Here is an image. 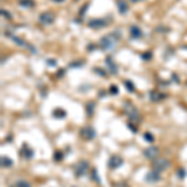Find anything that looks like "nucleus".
Returning a JSON list of instances; mask_svg holds the SVG:
<instances>
[{"label":"nucleus","mask_w":187,"mask_h":187,"mask_svg":"<svg viewBox=\"0 0 187 187\" xmlns=\"http://www.w3.org/2000/svg\"><path fill=\"white\" fill-rule=\"evenodd\" d=\"M123 85H125V87H126V89L128 90V91H135V86L132 85V82L130 81V80H125L123 81Z\"/></svg>","instance_id":"nucleus-20"},{"label":"nucleus","mask_w":187,"mask_h":187,"mask_svg":"<svg viewBox=\"0 0 187 187\" xmlns=\"http://www.w3.org/2000/svg\"><path fill=\"white\" fill-rule=\"evenodd\" d=\"M82 64H79V62H71L70 64V67H74V66H81Z\"/></svg>","instance_id":"nucleus-33"},{"label":"nucleus","mask_w":187,"mask_h":187,"mask_svg":"<svg viewBox=\"0 0 187 187\" xmlns=\"http://www.w3.org/2000/svg\"><path fill=\"white\" fill-rule=\"evenodd\" d=\"M46 62H48L49 66H56V60H54V59H48Z\"/></svg>","instance_id":"nucleus-28"},{"label":"nucleus","mask_w":187,"mask_h":187,"mask_svg":"<svg viewBox=\"0 0 187 187\" xmlns=\"http://www.w3.org/2000/svg\"><path fill=\"white\" fill-rule=\"evenodd\" d=\"M145 180H146L148 183H156V182H158V181L161 180L160 172H157V171L153 170V171H151V172H148V173L146 175Z\"/></svg>","instance_id":"nucleus-10"},{"label":"nucleus","mask_w":187,"mask_h":187,"mask_svg":"<svg viewBox=\"0 0 187 187\" xmlns=\"http://www.w3.org/2000/svg\"><path fill=\"white\" fill-rule=\"evenodd\" d=\"M143 155H145V157L148 160H155L158 155V148L156 146H150V147L143 150Z\"/></svg>","instance_id":"nucleus-8"},{"label":"nucleus","mask_w":187,"mask_h":187,"mask_svg":"<svg viewBox=\"0 0 187 187\" xmlns=\"http://www.w3.org/2000/svg\"><path fill=\"white\" fill-rule=\"evenodd\" d=\"M62 157H64V155H62L60 151H56V152L54 153V160H55V161H61Z\"/></svg>","instance_id":"nucleus-24"},{"label":"nucleus","mask_w":187,"mask_h":187,"mask_svg":"<svg viewBox=\"0 0 187 187\" xmlns=\"http://www.w3.org/2000/svg\"><path fill=\"white\" fill-rule=\"evenodd\" d=\"M110 94H111V95H117V94H118V87L115 86V85H111L110 86Z\"/></svg>","instance_id":"nucleus-25"},{"label":"nucleus","mask_w":187,"mask_h":187,"mask_svg":"<svg viewBox=\"0 0 187 187\" xmlns=\"http://www.w3.org/2000/svg\"><path fill=\"white\" fill-rule=\"evenodd\" d=\"M132 3H136V1H140V0H131Z\"/></svg>","instance_id":"nucleus-35"},{"label":"nucleus","mask_w":187,"mask_h":187,"mask_svg":"<svg viewBox=\"0 0 187 187\" xmlns=\"http://www.w3.org/2000/svg\"><path fill=\"white\" fill-rule=\"evenodd\" d=\"M62 72H64V70H60V71H59V75H58V76H59V77H60V76H61V75H62Z\"/></svg>","instance_id":"nucleus-34"},{"label":"nucleus","mask_w":187,"mask_h":187,"mask_svg":"<svg viewBox=\"0 0 187 187\" xmlns=\"http://www.w3.org/2000/svg\"><path fill=\"white\" fill-rule=\"evenodd\" d=\"M87 25L92 29H101L103 26H106L107 21H106V19H102V18L101 19H92V20H90Z\"/></svg>","instance_id":"nucleus-9"},{"label":"nucleus","mask_w":187,"mask_h":187,"mask_svg":"<svg viewBox=\"0 0 187 187\" xmlns=\"http://www.w3.org/2000/svg\"><path fill=\"white\" fill-rule=\"evenodd\" d=\"M130 36H131L132 39H140L142 36V30L138 26H136V25H132V26L130 28Z\"/></svg>","instance_id":"nucleus-12"},{"label":"nucleus","mask_w":187,"mask_h":187,"mask_svg":"<svg viewBox=\"0 0 187 187\" xmlns=\"http://www.w3.org/2000/svg\"><path fill=\"white\" fill-rule=\"evenodd\" d=\"M16 187H31L29 182H26V181H18V183H16Z\"/></svg>","instance_id":"nucleus-23"},{"label":"nucleus","mask_w":187,"mask_h":187,"mask_svg":"<svg viewBox=\"0 0 187 187\" xmlns=\"http://www.w3.org/2000/svg\"><path fill=\"white\" fill-rule=\"evenodd\" d=\"M54 20H55L54 14H51V13H49V11L40 14V16H39V21L43 24V25H50V24H53Z\"/></svg>","instance_id":"nucleus-7"},{"label":"nucleus","mask_w":187,"mask_h":187,"mask_svg":"<svg viewBox=\"0 0 187 187\" xmlns=\"http://www.w3.org/2000/svg\"><path fill=\"white\" fill-rule=\"evenodd\" d=\"M94 71L95 72H98V75L100 76H106L107 74H106V71L105 70H102L101 67H94Z\"/></svg>","instance_id":"nucleus-22"},{"label":"nucleus","mask_w":187,"mask_h":187,"mask_svg":"<svg viewBox=\"0 0 187 187\" xmlns=\"http://www.w3.org/2000/svg\"><path fill=\"white\" fill-rule=\"evenodd\" d=\"M13 165V160L6 157V156H3L1 157V166L3 167H10Z\"/></svg>","instance_id":"nucleus-17"},{"label":"nucleus","mask_w":187,"mask_h":187,"mask_svg":"<svg viewBox=\"0 0 187 187\" xmlns=\"http://www.w3.org/2000/svg\"><path fill=\"white\" fill-rule=\"evenodd\" d=\"M92 178H94V180H96V181H97V183H100V178L97 177V171H96V170H94V171H92Z\"/></svg>","instance_id":"nucleus-29"},{"label":"nucleus","mask_w":187,"mask_h":187,"mask_svg":"<svg viewBox=\"0 0 187 187\" xmlns=\"http://www.w3.org/2000/svg\"><path fill=\"white\" fill-rule=\"evenodd\" d=\"M105 62H106V65H107V67H108V70H110V72L112 75H116L117 74V66H116V64L112 61V58L111 56H107V58L105 59Z\"/></svg>","instance_id":"nucleus-11"},{"label":"nucleus","mask_w":187,"mask_h":187,"mask_svg":"<svg viewBox=\"0 0 187 187\" xmlns=\"http://www.w3.org/2000/svg\"><path fill=\"white\" fill-rule=\"evenodd\" d=\"M87 168H89V163H87V161H80V162L75 166L76 177H81V176H84Z\"/></svg>","instance_id":"nucleus-6"},{"label":"nucleus","mask_w":187,"mask_h":187,"mask_svg":"<svg viewBox=\"0 0 187 187\" xmlns=\"http://www.w3.org/2000/svg\"><path fill=\"white\" fill-rule=\"evenodd\" d=\"M53 116L56 118H62L66 116V111L62 110V108H55L54 112H53Z\"/></svg>","instance_id":"nucleus-16"},{"label":"nucleus","mask_w":187,"mask_h":187,"mask_svg":"<svg viewBox=\"0 0 187 187\" xmlns=\"http://www.w3.org/2000/svg\"><path fill=\"white\" fill-rule=\"evenodd\" d=\"M121 39V34L120 31H113V33L108 34L106 36H102L100 39V45L102 50H111L115 48V45L118 40Z\"/></svg>","instance_id":"nucleus-1"},{"label":"nucleus","mask_w":187,"mask_h":187,"mask_svg":"<svg viewBox=\"0 0 187 187\" xmlns=\"http://www.w3.org/2000/svg\"><path fill=\"white\" fill-rule=\"evenodd\" d=\"M143 138L146 140L147 142H150V143H151V142H153V136H152V135L150 133V132H145V135H143Z\"/></svg>","instance_id":"nucleus-21"},{"label":"nucleus","mask_w":187,"mask_h":187,"mask_svg":"<svg viewBox=\"0 0 187 187\" xmlns=\"http://www.w3.org/2000/svg\"><path fill=\"white\" fill-rule=\"evenodd\" d=\"M21 152H23V156H24L25 158H31V157L34 156V151H33V148H30L26 143H25L24 146H23V151H21Z\"/></svg>","instance_id":"nucleus-14"},{"label":"nucleus","mask_w":187,"mask_h":187,"mask_svg":"<svg viewBox=\"0 0 187 187\" xmlns=\"http://www.w3.org/2000/svg\"><path fill=\"white\" fill-rule=\"evenodd\" d=\"M178 177H180V178L186 177V170H183V168H180V170H178Z\"/></svg>","instance_id":"nucleus-27"},{"label":"nucleus","mask_w":187,"mask_h":187,"mask_svg":"<svg viewBox=\"0 0 187 187\" xmlns=\"http://www.w3.org/2000/svg\"><path fill=\"white\" fill-rule=\"evenodd\" d=\"M123 110H125V113H126V116L130 118L131 121L133 122H138L140 121V113L137 111V108H135L131 103H125V106H123Z\"/></svg>","instance_id":"nucleus-2"},{"label":"nucleus","mask_w":187,"mask_h":187,"mask_svg":"<svg viewBox=\"0 0 187 187\" xmlns=\"http://www.w3.org/2000/svg\"><path fill=\"white\" fill-rule=\"evenodd\" d=\"M127 126H128V128L131 130V131H132L133 133H135V132H137V127H136V126H133L132 123H127Z\"/></svg>","instance_id":"nucleus-30"},{"label":"nucleus","mask_w":187,"mask_h":187,"mask_svg":"<svg viewBox=\"0 0 187 187\" xmlns=\"http://www.w3.org/2000/svg\"><path fill=\"white\" fill-rule=\"evenodd\" d=\"M80 136L85 140H92L96 137V131L91 126H85L80 130Z\"/></svg>","instance_id":"nucleus-3"},{"label":"nucleus","mask_w":187,"mask_h":187,"mask_svg":"<svg viewBox=\"0 0 187 187\" xmlns=\"http://www.w3.org/2000/svg\"><path fill=\"white\" fill-rule=\"evenodd\" d=\"M1 14H3V16H6L8 19H11V15H9V13L5 11V10H1Z\"/></svg>","instance_id":"nucleus-32"},{"label":"nucleus","mask_w":187,"mask_h":187,"mask_svg":"<svg viewBox=\"0 0 187 187\" xmlns=\"http://www.w3.org/2000/svg\"><path fill=\"white\" fill-rule=\"evenodd\" d=\"M163 97H165L163 94L157 92V91H152L151 94H150V98H151L152 101H160V100H162Z\"/></svg>","instance_id":"nucleus-15"},{"label":"nucleus","mask_w":187,"mask_h":187,"mask_svg":"<svg viewBox=\"0 0 187 187\" xmlns=\"http://www.w3.org/2000/svg\"><path fill=\"white\" fill-rule=\"evenodd\" d=\"M117 9H118V13L121 15H125L128 11V5L125 0H117Z\"/></svg>","instance_id":"nucleus-13"},{"label":"nucleus","mask_w":187,"mask_h":187,"mask_svg":"<svg viewBox=\"0 0 187 187\" xmlns=\"http://www.w3.org/2000/svg\"><path fill=\"white\" fill-rule=\"evenodd\" d=\"M19 4L21 6H25V8H31L34 6V0H19Z\"/></svg>","instance_id":"nucleus-18"},{"label":"nucleus","mask_w":187,"mask_h":187,"mask_svg":"<svg viewBox=\"0 0 187 187\" xmlns=\"http://www.w3.org/2000/svg\"><path fill=\"white\" fill-rule=\"evenodd\" d=\"M122 163H123V160H122L121 156H118V155H112L110 157V160H108V162H107L108 167L112 168V170L118 168L120 166H122Z\"/></svg>","instance_id":"nucleus-5"},{"label":"nucleus","mask_w":187,"mask_h":187,"mask_svg":"<svg viewBox=\"0 0 187 187\" xmlns=\"http://www.w3.org/2000/svg\"><path fill=\"white\" fill-rule=\"evenodd\" d=\"M55 1H59L60 3V1H62V0H55Z\"/></svg>","instance_id":"nucleus-36"},{"label":"nucleus","mask_w":187,"mask_h":187,"mask_svg":"<svg viewBox=\"0 0 187 187\" xmlns=\"http://www.w3.org/2000/svg\"><path fill=\"white\" fill-rule=\"evenodd\" d=\"M168 166H170L168 160L157 158V160H155V162H153V170L157 171V172H162V171H165Z\"/></svg>","instance_id":"nucleus-4"},{"label":"nucleus","mask_w":187,"mask_h":187,"mask_svg":"<svg viewBox=\"0 0 187 187\" xmlns=\"http://www.w3.org/2000/svg\"><path fill=\"white\" fill-rule=\"evenodd\" d=\"M94 108H95V103H94V102H89L86 105V112H87V115H89V116H92Z\"/></svg>","instance_id":"nucleus-19"},{"label":"nucleus","mask_w":187,"mask_h":187,"mask_svg":"<svg viewBox=\"0 0 187 187\" xmlns=\"http://www.w3.org/2000/svg\"><path fill=\"white\" fill-rule=\"evenodd\" d=\"M152 58V54L150 53V51H147V53H143L142 54V59H145V60H150Z\"/></svg>","instance_id":"nucleus-26"},{"label":"nucleus","mask_w":187,"mask_h":187,"mask_svg":"<svg viewBox=\"0 0 187 187\" xmlns=\"http://www.w3.org/2000/svg\"><path fill=\"white\" fill-rule=\"evenodd\" d=\"M112 187H128L127 186V183H125V182H117V183H115Z\"/></svg>","instance_id":"nucleus-31"}]
</instances>
